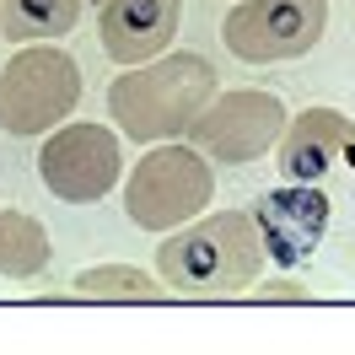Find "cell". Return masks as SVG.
Masks as SVG:
<instances>
[{
	"instance_id": "9a60e30c",
	"label": "cell",
	"mask_w": 355,
	"mask_h": 355,
	"mask_svg": "<svg viewBox=\"0 0 355 355\" xmlns=\"http://www.w3.org/2000/svg\"><path fill=\"white\" fill-rule=\"evenodd\" d=\"M0 38H6V11H0Z\"/></svg>"
},
{
	"instance_id": "7c38bea8",
	"label": "cell",
	"mask_w": 355,
	"mask_h": 355,
	"mask_svg": "<svg viewBox=\"0 0 355 355\" xmlns=\"http://www.w3.org/2000/svg\"><path fill=\"white\" fill-rule=\"evenodd\" d=\"M11 44H60L81 22L87 0H0Z\"/></svg>"
},
{
	"instance_id": "6da1fadb",
	"label": "cell",
	"mask_w": 355,
	"mask_h": 355,
	"mask_svg": "<svg viewBox=\"0 0 355 355\" xmlns=\"http://www.w3.org/2000/svg\"><path fill=\"white\" fill-rule=\"evenodd\" d=\"M264 264V243L248 210H205L156 243V275L173 296H248Z\"/></svg>"
},
{
	"instance_id": "8992f818",
	"label": "cell",
	"mask_w": 355,
	"mask_h": 355,
	"mask_svg": "<svg viewBox=\"0 0 355 355\" xmlns=\"http://www.w3.org/2000/svg\"><path fill=\"white\" fill-rule=\"evenodd\" d=\"M286 103L275 92H259V87H232V92H216L205 113L189 124L183 140H194L216 167H248L259 156L275 151V140L286 130Z\"/></svg>"
},
{
	"instance_id": "5bb4252c",
	"label": "cell",
	"mask_w": 355,
	"mask_h": 355,
	"mask_svg": "<svg viewBox=\"0 0 355 355\" xmlns=\"http://www.w3.org/2000/svg\"><path fill=\"white\" fill-rule=\"evenodd\" d=\"M259 302H307V286H296V280H275V286H253Z\"/></svg>"
},
{
	"instance_id": "3957f363",
	"label": "cell",
	"mask_w": 355,
	"mask_h": 355,
	"mask_svg": "<svg viewBox=\"0 0 355 355\" xmlns=\"http://www.w3.org/2000/svg\"><path fill=\"white\" fill-rule=\"evenodd\" d=\"M216 205V162L194 140H156L124 178V216L140 232H173Z\"/></svg>"
},
{
	"instance_id": "7a4b0ae2",
	"label": "cell",
	"mask_w": 355,
	"mask_h": 355,
	"mask_svg": "<svg viewBox=\"0 0 355 355\" xmlns=\"http://www.w3.org/2000/svg\"><path fill=\"white\" fill-rule=\"evenodd\" d=\"M216 92L221 81L205 54L167 49L146 65H119V76L108 81V113L113 130L130 135L135 146H156V140H183Z\"/></svg>"
},
{
	"instance_id": "277c9868",
	"label": "cell",
	"mask_w": 355,
	"mask_h": 355,
	"mask_svg": "<svg viewBox=\"0 0 355 355\" xmlns=\"http://www.w3.org/2000/svg\"><path fill=\"white\" fill-rule=\"evenodd\" d=\"M81 108V65L60 44H17L0 65V130L17 140H44Z\"/></svg>"
},
{
	"instance_id": "9c48e42d",
	"label": "cell",
	"mask_w": 355,
	"mask_h": 355,
	"mask_svg": "<svg viewBox=\"0 0 355 355\" xmlns=\"http://www.w3.org/2000/svg\"><path fill=\"white\" fill-rule=\"evenodd\" d=\"M275 167L286 183H323L334 167H355V119L339 108H302L275 140Z\"/></svg>"
},
{
	"instance_id": "ba28073f",
	"label": "cell",
	"mask_w": 355,
	"mask_h": 355,
	"mask_svg": "<svg viewBox=\"0 0 355 355\" xmlns=\"http://www.w3.org/2000/svg\"><path fill=\"white\" fill-rule=\"evenodd\" d=\"M329 221H334V205L318 183H286L269 189L259 210H253V226H259V243H264V259L280 269H296L307 264L318 243L329 237Z\"/></svg>"
},
{
	"instance_id": "4fadbf2b",
	"label": "cell",
	"mask_w": 355,
	"mask_h": 355,
	"mask_svg": "<svg viewBox=\"0 0 355 355\" xmlns=\"http://www.w3.org/2000/svg\"><path fill=\"white\" fill-rule=\"evenodd\" d=\"M70 291L87 302H167L173 296L156 269H135V264H92L70 280Z\"/></svg>"
},
{
	"instance_id": "8fae6325",
	"label": "cell",
	"mask_w": 355,
	"mask_h": 355,
	"mask_svg": "<svg viewBox=\"0 0 355 355\" xmlns=\"http://www.w3.org/2000/svg\"><path fill=\"white\" fill-rule=\"evenodd\" d=\"M54 259L49 226L27 210H0V280H38Z\"/></svg>"
},
{
	"instance_id": "52a82bcc",
	"label": "cell",
	"mask_w": 355,
	"mask_h": 355,
	"mask_svg": "<svg viewBox=\"0 0 355 355\" xmlns=\"http://www.w3.org/2000/svg\"><path fill=\"white\" fill-rule=\"evenodd\" d=\"M323 27L329 0H237L221 22V38L243 65H286L318 49Z\"/></svg>"
},
{
	"instance_id": "30bf717a",
	"label": "cell",
	"mask_w": 355,
	"mask_h": 355,
	"mask_svg": "<svg viewBox=\"0 0 355 355\" xmlns=\"http://www.w3.org/2000/svg\"><path fill=\"white\" fill-rule=\"evenodd\" d=\"M183 22V0H97V44L113 65H146L167 54Z\"/></svg>"
},
{
	"instance_id": "5b68a950",
	"label": "cell",
	"mask_w": 355,
	"mask_h": 355,
	"mask_svg": "<svg viewBox=\"0 0 355 355\" xmlns=\"http://www.w3.org/2000/svg\"><path fill=\"white\" fill-rule=\"evenodd\" d=\"M38 178L54 200L65 205H97L124 183V140L113 124L65 119L38 146Z\"/></svg>"
}]
</instances>
